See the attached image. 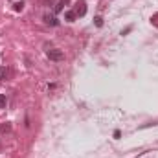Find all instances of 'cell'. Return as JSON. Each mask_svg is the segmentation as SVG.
<instances>
[{
  "instance_id": "cell-6",
  "label": "cell",
  "mask_w": 158,
  "mask_h": 158,
  "mask_svg": "<svg viewBox=\"0 0 158 158\" xmlns=\"http://www.w3.org/2000/svg\"><path fill=\"white\" fill-rule=\"evenodd\" d=\"M6 77H7V68L2 66V68H0V81H4Z\"/></svg>"
},
{
  "instance_id": "cell-5",
  "label": "cell",
  "mask_w": 158,
  "mask_h": 158,
  "mask_svg": "<svg viewBox=\"0 0 158 158\" xmlns=\"http://www.w3.org/2000/svg\"><path fill=\"white\" fill-rule=\"evenodd\" d=\"M66 4H68V0H59V2H57V6H55V13H61V11H63V7H64Z\"/></svg>"
},
{
  "instance_id": "cell-1",
  "label": "cell",
  "mask_w": 158,
  "mask_h": 158,
  "mask_svg": "<svg viewBox=\"0 0 158 158\" xmlns=\"http://www.w3.org/2000/svg\"><path fill=\"white\" fill-rule=\"evenodd\" d=\"M46 55H48V59H50V61H63V59H64V52H63V50H57V48L48 50V52H46Z\"/></svg>"
},
{
  "instance_id": "cell-7",
  "label": "cell",
  "mask_w": 158,
  "mask_h": 158,
  "mask_svg": "<svg viewBox=\"0 0 158 158\" xmlns=\"http://www.w3.org/2000/svg\"><path fill=\"white\" fill-rule=\"evenodd\" d=\"M6 103H7L6 96H4V94H0V107H2V109H6Z\"/></svg>"
},
{
  "instance_id": "cell-4",
  "label": "cell",
  "mask_w": 158,
  "mask_h": 158,
  "mask_svg": "<svg viewBox=\"0 0 158 158\" xmlns=\"http://www.w3.org/2000/svg\"><path fill=\"white\" fill-rule=\"evenodd\" d=\"M64 19H66L68 22H74V20L77 19V15H76V11H66V13H64Z\"/></svg>"
},
{
  "instance_id": "cell-9",
  "label": "cell",
  "mask_w": 158,
  "mask_h": 158,
  "mask_svg": "<svg viewBox=\"0 0 158 158\" xmlns=\"http://www.w3.org/2000/svg\"><path fill=\"white\" fill-rule=\"evenodd\" d=\"M94 20H96V26H98V28H101V26H103V19H101V17H96Z\"/></svg>"
},
{
  "instance_id": "cell-8",
  "label": "cell",
  "mask_w": 158,
  "mask_h": 158,
  "mask_svg": "<svg viewBox=\"0 0 158 158\" xmlns=\"http://www.w3.org/2000/svg\"><path fill=\"white\" fill-rule=\"evenodd\" d=\"M15 6V11H22V7H24V2H17V4H13Z\"/></svg>"
},
{
  "instance_id": "cell-2",
  "label": "cell",
  "mask_w": 158,
  "mask_h": 158,
  "mask_svg": "<svg viewBox=\"0 0 158 158\" xmlns=\"http://www.w3.org/2000/svg\"><path fill=\"white\" fill-rule=\"evenodd\" d=\"M76 15L77 17H85V13H86V2L85 0H81V2H77V6H76Z\"/></svg>"
},
{
  "instance_id": "cell-3",
  "label": "cell",
  "mask_w": 158,
  "mask_h": 158,
  "mask_svg": "<svg viewBox=\"0 0 158 158\" xmlns=\"http://www.w3.org/2000/svg\"><path fill=\"white\" fill-rule=\"evenodd\" d=\"M44 22H46L48 26H59L57 17H55V15H50V13H46V15H44Z\"/></svg>"
}]
</instances>
